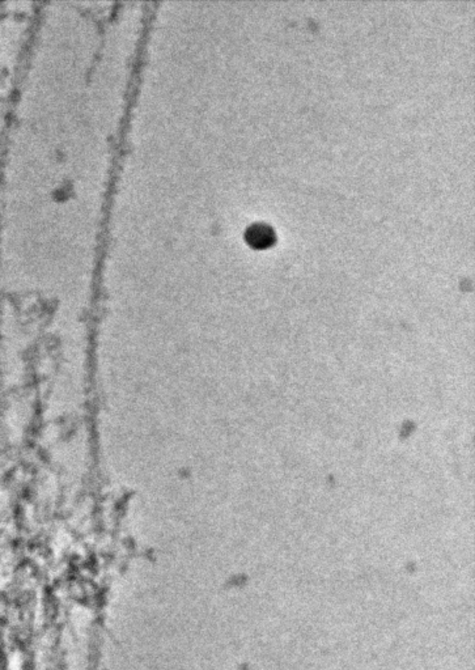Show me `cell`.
<instances>
[{"label": "cell", "mask_w": 475, "mask_h": 670, "mask_svg": "<svg viewBox=\"0 0 475 670\" xmlns=\"http://www.w3.org/2000/svg\"><path fill=\"white\" fill-rule=\"evenodd\" d=\"M245 238L253 248L265 249L275 242V233L273 228L266 224H254L248 228Z\"/></svg>", "instance_id": "6da1fadb"}]
</instances>
